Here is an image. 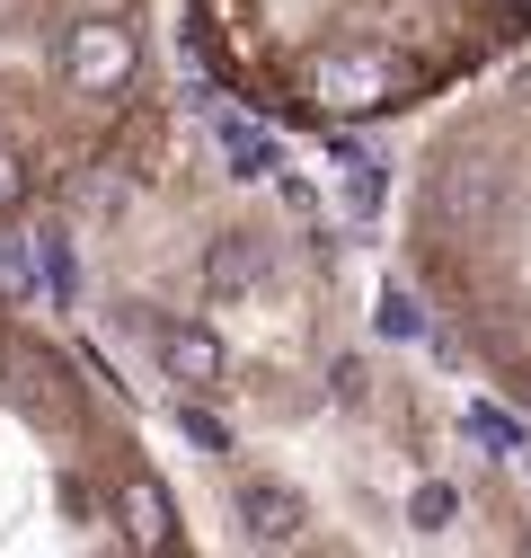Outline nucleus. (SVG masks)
<instances>
[{
	"instance_id": "f257e3e1",
	"label": "nucleus",
	"mask_w": 531,
	"mask_h": 558,
	"mask_svg": "<svg viewBox=\"0 0 531 558\" xmlns=\"http://www.w3.org/2000/svg\"><path fill=\"white\" fill-rule=\"evenodd\" d=\"M301 98H310L319 116H346V124L390 116L398 98H408V62L381 53V45H319V53L301 62Z\"/></svg>"
},
{
	"instance_id": "f03ea898",
	"label": "nucleus",
	"mask_w": 531,
	"mask_h": 558,
	"mask_svg": "<svg viewBox=\"0 0 531 558\" xmlns=\"http://www.w3.org/2000/svg\"><path fill=\"white\" fill-rule=\"evenodd\" d=\"M143 81V27L115 19V10H89L62 27V89L72 98H124Z\"/></svg>"
},
{
	"instance_id": "7ed1b4c3",
	"label": "nucleus",
	"mask_w": 531,
	"mask_h": 558,
	"mask_svg": "<svg viewBox=\"0 0 531 558\" xmlns=\"http://www.w3.org/2000/svg\"><path fill=\"white\" fill-rule=\"evenodd\" d=\"M0 302H10V311L72 302V248H62V231L0 222Z\"/></svg>"
},
{
	"instance_id": "20e7f679",
	"label": "nucleus",
	"mask_w": 531,
	"mask_h": 558,
	"mask_svg": "<svg viewBox=\"0 0 531 558\" xmlns=\"http://www.w3.org/2000/svg\"><path fill=\"white\" fill-rule=\"evenodd\" d=\"M231 514H239V541H257V549L310 541V497H301L293 478H239L231 487Z\"/></svg>"
},
{
	"instance_id": "39448f33",
	"label": "nucleus",
	"mask_w": 531,
	"mask_h": 558,
	"mask_svg": "<svg viewBox=\"0 0 531 558\" xmlns=\"http://www.w3.org/2000/svg\"><path fill=\"white\" fill-rule=\"evenodd\" d=\"M151 364L195 399V390H222V373H231V345L205 328V319H160L151 328Z\"/></svg>"
},
{
	"instance_id": "423d86ee",
	"label": "nucleus",
	"mask_w": 531,
	"mask_h": 558,
	"mask_svg": "<svg viewBox=\"0 0 531 558\" xmlns=\"http://www.w3.org/2000/svg\"><path fill=\"white\" fill-rule=\"evenodd\" d=\"M115 541L143 549V558L177 549V497H169L151 470H124V478H115Z\"/></svg>"
},
{
	"instance_id": "0eeeda50",
	"label": "nucleus",
	"mask_w": 531,
	"mask_h": 558,
	"mask_svg": "<svg viewBox=\"0 0 531 558\" xmlns=\"http://www.w3.org/2000/svg\"><path fill=\"white\" fill-rule=\"evenodd\" d=\"M266 275H275V248H266L257 231H222L213 248H205V284L231 302V293H257Z\"/></svg>"
},
{
	"instance_id": "6e6552de",
	"label": "nucleus",
	"mask_w": 531,
	"mask_h": 558,
	"mask_svg": "<svg viewBox=\"0 0 531 558\" xmlns=\"http://www.w3.org/2000/svg\"><path fill=\"white\" fill-rule=\"evenodd\" d=\"M222 160H231V178H275V133L266 124H248V116H222Z\"/></svg>"
},
{
	"instance_id": "1a4fd4ad",
	"label": "nucleus",
	"mask_w": 531,
	"mask_h": 558,
	"mask_svg": "<svg viewBox=\"0 0 531 558\" xmlns=\"http://www.w3.org/2000/svg\"><path fill=\"white\" fill-rule=\"evenodd\" d=\"M10 390H18V408H62V364L53 355H27V345H10Z\"/></svg>"
},
{
	"instance_id": "9d476101",
	"label": "nucleus",
	"mask_w": 531,
	"mask_h": 558,
	"mask_svg": "<svg viewBox=\"0 0 531 558\" xmlns=\"http://www.w3.org/2000/svg\"><path fill=\"white\" fill-rule=\"evenodd\" d=\"M460 435H470V444H487L496 461H514V452H531V444H522V426H514L505 408H487V399H470V408H460Z\"/></svg>"
},
{
	"instance_id": "9b49d317",
	"label": "nucleus",
	"mask_w": 531,
	"mask_h": 558,
	"mask_svg": "<svg viewBox=\"0 0 531 558\" xmlns=\"http://www.w3.org/2000/svg\"><path fill=\"white\" fill-rule=\"evenodd\" d=\"M452 514H460V497H452V487H443V478H425V487H417V497H408V523H417V532H443Z\"/></svg>"
},
{
	"instance_id": "f8f14e48",
	"label": "nucleus",
	"mask_w": 531,
	"mask_h": 558,
	"mask_svg": "<svg viewBox=\"0 0 531 558\" xmlns=\"http://www.w3.org/2000/svg\"><path fill=\"white\" fill-rule=\"evenodd\" d=\"M372 328H381V337H425V311H417V293H381Z\"/></svg>"
},
{
	"instance_id": "ddd939ff",
	"label": "nucleus",
	"mask_w": 531,
	"mask_h": 558,
	"mask_svg": "<svg viewBox=\"0 0 531 558\" xmlns=\"http://www.w3.org/2000/svg\"><path fill=\"white\" fill-rule=\"evenodd\" d=\"M177 435H186V444H195V452H213V461H222V452H231V435H222V416H205V408H195V399H186V408H177Z\"/></svg>"
},
{
	"instance_id": "4468645a",
	"label": "nucleus",
	"mask_w": 531,
	"mask_h": 558,
	"mask_svg": "<svg viewBox=\"0 0 531 558\" xmlns=\"http://www.w3.org/2000/svg\"><path fill=\"white\" fill-rule=\"evenodd\" d=\"M18 204H27V151H10V143H0V222H10Z\"/></svg>"
},
{
	"instance_id": "2eb2a0df",
	"label": "nucleus",
	"mask_w": 531,
	"mask_h": 558,
	"mask_svg": "<svg viewBox=\"0 0 531 558\" xmlns=\"http://www.w3.org/2000/svg\"><path fill=\"white\" fill-rule=\"evenodd\" d=\"M522 416H531V381H522Z\"/></svg>"
},
{
	"instance_id": "dca6fc26",
	"label": "nucleus",
	"mask_w": 531,
	"mask_h": 558,
	"mask_svg": "<svg viewBox=\"0 0 531 558\" xmlns=\"http://www.w3.org/2000/svg\"><path fill=\"white\" fill-rule=\"evenodd\" d=\"M505 10H531V0H505Z\"/></svg>"
},
{
	"instance_id": "f3484780",
	"label": "nucleus",
	"mask_w": 531,
	"mask_h": 558,
	"mask_svg": "<svg viewBox=\"0 0 531 558\" xmlns=\"http://www.w3.org/2000/svg\"><path fill=\"white\" fill-rule=\"evenodd\" d=\"M522 549H531V532H522Z\"/></svg>"
}]
</instances>
